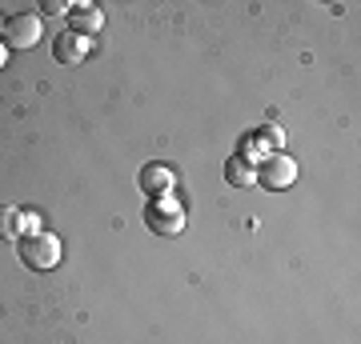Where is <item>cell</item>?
<instances>
[{
	"label": "cell",
	"mask_w": 361,
	"mask_h": 344,
	"mask_svg": "<svg viewBox=\"0 0 361 344\" xmlns=\"http://www.w3.org/2000/svg\"><path fill=\"white\" fill-rule=\"evenodd\" d=\"M68 25H73L77 37L89 40V37H97V32L104 28V13L97 8V4H73V8H68Z\"/></svg>",
	"instance_id": "obj_6"
},
{
	"label": "cell",
	"mask_w": 361,
	"mask_h": 344,
	"mask_svg": "<svg viewBox=\"0 0 361 344\" xmlns=\"http://www.w3.org/2000/svg\"><path fill=\"white\" fill-rule=\"evenodd\" d=\"M0 28H4V20H0Z\"/></svg>",
	"instance_id": "obj_12"
},
{
	"label": "cell",
	"mask_w": 361,
	"mask_h": 344,
	"mask_svg": "<svg viewBox=\"0 0 361 344\" xmlns=\"http://www.w3.org/2000/svg\"><path fill=\"white\" fill-rule=\"evenodd\" d=\"M225 180L233 189H253L257 184V165H249L245 156H229L225 160Z\"/></svg>",
	"instance_id": "obj_8"
},
{
	"label": "cell",
	"mask_w": 361,
	"mask_h": 344,
	"mask_svg": "<svg viewBox=\"0 0 361 344\" xmlns=\"http://www.w3.org/2000/svg\"><path fill=\"white\" fill-rule=\"evenodd\" d=\"M173 184H177V177H173V168L161 165V160H153V165L141 168V189L149 192V196H173Z\"/></svg>",
	"instance_id": "obj_5"
},
{
	"label": "cell",
	"mask_w": 361,
	"mask_h": 344,
	"mask_svg": "<svg viewBox=\"0 0 361 344\" xmlns=\"http://www.w3.org/2000/svg\"><path fill=\"white\" fill-rule=\"evenodd\" d=\"M52 52H56V60L61 64H80L85 56H89V40L77 37L73 28H65V32L56 37V44H52Z\"/></svg>",
	"instance_id": "obj_7"
},
{
	"label": "cell",
	"mask_w": 361,
	"mask_h": 344,
	"mask_svg": "<svg viewBox=\"0 0 361 344\" xmlns=\"http://www.w3.org/2000/svg\"><path fill=\"white\" fill-rule=\"evenodd\" d=\"M297 180V160L289 153H273L269 160H261L257 168V184L269 192H285Z\"/></svg>",
	"instance_id": "obj_3"
},
{
	"label": "cell",
	"mask_w": 361,
	"mask_h": 344,
	"mask_svg": "<svg viewBox=\"0 0 361 344\" xmlns=\"http://www.w3.org/2000/svg\"><path fill=\"white\" fill-rule=\"evenodd\" d=\"M0 241H25V212L20 208H0Z\"/></svg>",
	"instance_id": "obj_9"
},
{
	"label": "cell",
	"mask_w": 361,
	"mask_h": 344,
	"mask_svg": "<svg viewBox=\"0 0 361 344\" xmlns=\"http://www.w3.org/2000/svg\"><path fill=\"white\" fill-rule=\"evenodd\" d=\"M61 256H65V248H61V241H56L52 232H37V236H25V241H20V260H25L28 268H37V272L56 268Z\"/></svg>",
	"instance_id": "obj_1"
},
{
	"label": "cell",
	"mask_w": 361,
	"mask_h": 344,
	"mask_svg": "<svg viewBox=\"0 0 361 344\" xmlns=\"http://www.w3.org/2000/svg\"><path fill=\"white\" fill-rule=\"evenodd\" d=\"M8 64V44H0V68Z\"/></svg>",
	"instance_id": "obj_11"
},
{
	"label": "cell",
	"mask_w": 361,
	"mask_h": 344,
	"mask_svg": "<svg viewBox=\"0 0 361 344\" xmlns=\"http://www.w3.org/2000/svg\"><path fill=\"white\" fill-rule=\"evenodd\" d=\"M68 8H73V4H65V0H44V4H40V13L44 16H65Z\"/></svg>",
	"instance_id": "obj_10"
},
{
	"label": "cell",
	"mask_w": 361,
	"mask_h": 344,
	"mask_svg": "<svg viewBox=\"0 0 361 344\" xmlns=\"http://www.w3.org/2000/svg\"><path fill=\"white\" fill-rule=\"evenodd\" d=\"M44 32V20L37 13H20L13 20H4V44L8 49H32Z\"/></svg>",
	"instance_id": "obj_4"
},
{
	"label": "cell",
	"mask_w": 361,
	"mask_h": 344,
	"mask_svg": "<svg viewBox=\"0 0 361 344\" xmlns=\"http://www.w3.org/2000/svg\"><path fill=\"white\" fill-rule=\"evenodd\" d=\"M145 224L157 232V236H177L185 232V208H180L173 196H157L149 204V212H145Z\"/></svg>",
	"instance_id": "obj_2"
}]
</instances>
